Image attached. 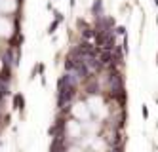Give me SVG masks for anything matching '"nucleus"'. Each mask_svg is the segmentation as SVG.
<instances>
[{"label":"nucleus","mask_w":158,"mask_h":152,"mask_svg":"<svg viewBox=\"0 0 158 152\" xmlns=\"http://www.w3.org/2000/svg\"><path fill=\"white\" fill-rule=\"evenodd\" d=\"M99 61L103 63V67L114 65V49H101L99 52Z\"/></svg>","instance_id":"nucleus-1"},{"label":"nucleus","mask_w":158,"mask_h":152,"mask_svg":"<svg viewBox=\"0 0 158 152\" xmlns=\"http://www.w3.org/2000/svg\"><path fill=\"white\" fill-rule=\"evenodd\" d=\"M63 19H65V15H63L61 12H55V19L50 23V27H48V34H53L55 32V29L59 27V23H63Z\"/></svg>","instance_id":"nucleus-2"},{"label":"nucleus","mask_w":158,"mask_h":152,"mask_svg":"<svg viewBox=\"0 0 158 152\" xmlns=\"http://www.w3.org/2000/svg\"><path fill=\"white\" fill-rule=\"evenodd\" d=\"M0 80H4V82L12 80V65L4 63V69H2V72H0Z\"/></svg>","instance_id":"nucleus-3"},{"label":"nucleus","mask_w":158,"mask_h":152,"mask_svg":"<svg viewBox=\"0 0 158 152\" xmlns=\"http://www.w3.org/2000/svg\"><path fill=\"white\" fill-rule=\"evenodd\" d=\"M13 108H17V110H23L25 108V97L21 95V93H15V95H13Z\"/></svg>","instance_id":"nucleus-4"},{"label":"nucleus","mask_w":158,"mask_h":152,"mask_svg":"<svg viewBox=\"0 0 158 152\" xmlns=\"http://www.w3.org/2000/svg\"><path fill=\"white\" fill-rule=\"evenodd\" d=\"M91 13H93L95 17H101V15H103V0H95V2H93Z\"/></svg>","instance_id":"nucleus-5"},{"label":"nucleus","mask_w":158,"mask_h":152,"mask_svg":"<svg viewBox=\"0 0 158 152\" xmlns=\"http://www.w3.org/2000/svg\"><path fill=\"white\" fill-rule=\"evenodd\" d=\"M82 38H84V40H91V38H95V27H84V31H82Z\"/></svg>","instance_id":"nucleus-6"},{"label":"nucleus","mask_w":158,"mask_h":152,"mask_svg":"<svg viewBox=\"0 0 158 152\" xmlns=\"http://www.w3.org/2000/svg\"><path fill=\"white\" fill-rule=\"evenodd\" d=\"M10 82H4V80H0V97H6V95H10Z\"/></svg>","instance_id":"nucleus-7"},{"label":"nucleus","mask_w":158,"mask_h":152,"mask_svg":"<svg viewBox=\"0 0 158 152\" xmlns=\"http://www.w3.org/2000/svg\"><path fill=\"white\" fill-rule=\"evenodd\" d=\"M114 32H116V34H120V36H126V27H114Z\"/></svg>","instance_id":"nucleus-8"},{"label":"nucleus","mask_w":158,"mask_h":152,"mask_svg":"<svg viewBox=\"0 0 158 152\" xmlns=\"http://www.w3.org/2000/svg\"><path fill=\"white\" fill-rule=\"evenodd\" d=\"M143 118H145V120L149 118V108L147 106H143Z\"/></svg>","instance_id":"nucleus-9"},{"label":"nucleus","mask_w":158,"mask_h":152,"mask_svg":"<svg viewBox=\"0 0 158 152\" xmlns=\"http://www.w3.org/2000/svg\"><path fill=\"white\" fill-rule=\"evenodd\" d=\"M111 152H122V147H114V148H112Z\"/></svg>","instance_id":"nucleus-10"},{"label":"nucleus","mask_w":158,"mask_h":152,"mask_svg":"<svg viewBox=\"0 0 158 152\" xmlns=\"http://www.w3.org/2000/svg\"><path fill=\"white\" fill-rule=\"evenodd\" d=\"M74 4H76V0H70V8H74Z\"/></svg>","instance_id":"nucleus-11"},{"label":"nucleus","mask_w":158,"mask_h":152,"mask_svg":"<svg viewBox=\"0 0 158 152\" xmlns=\"http://www.w3.org/2000/svg\"><path fill=\"white\" fill-rule=\"evenodd\" d=\"M154 2H156V6H158V0H154Z\"/></svg>","instance_id":"nucleus-12"},{"label":"nucleus","mask_w":158,"mask_h":152,"mask_svg":"<svg viewBox=\"0 0 158 152\" xmlns=\"http://www.w3.org/2000/svg\"><path fill=\"white\" fill-rule=\"evenodd\" d=\"M156 59H158V53H156ZM156 63H158V61H156Z\"/></svg>","instance_id":"nucleus-13"}]
</instances>
